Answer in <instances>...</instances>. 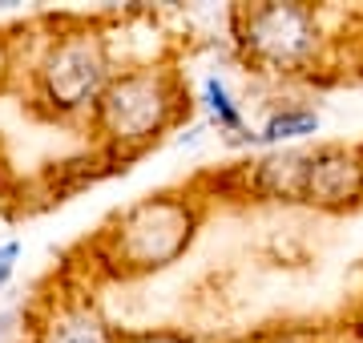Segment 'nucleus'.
Returning a JSON list of instances; mask_svg holds the SVG:
<instances>
[{"mask_svg": "<svg viewBox=\"0 0 363 343\" xmlns=\"http://www.w3.org/2000/svg\"><path fill=\"white\" fill-rule=\"evenodd\" d=\"M298 202L327 214H347L363 206V150L355 145H315L307 150Z\"/></svg>", "mask_w": 363, "mask_h": 343, "instance_id": "5", "label": "nucleus"}, {"mask_svg": "<svg viewBox=\"0 0 363 343\" xmlns=\"http://www.w3.org/2000/svg\"><path fill=\"white\" fill-rule=\"evenodd\" d=\"M113 57L97 28H69L49 40L45 57L33 69L37 106L49 118H81L93 113L105 85L113 81Z\"/></svg>", "mask_w": 363, "mask_h": 343, "instance_id": "4", "label": "nucleus"}, {"mask_svg": "<svg viewBox=\"0 0 363 343\" xmlns=\"http://www.w3.org/2000/svg\"><path fill=\"white\" fill-rule=\"evenodd\" d=\"M202 106H206L210 121H214L222 133H234V137H242V133H247L242 106L230 97V89H226V81H222V77H206V81H202Z\"/></svg>", "mask_w": 363, "mask_h": 343, "instance_id": "9", "label": "nucleus"}, {"mask_svg": "<svg viewBox=\"0 0 363 343\" xmlns=\"http://www.w3.org/2000/svg\"><path fill=\"white\" fill-rule=\"evenodd\" d=\"M355 65L363 69V37H359V45H355Z\"/></svg>", "mask_w": 363, "mask_h": 343, "instance_id": "12", "label": "nucleus"}, {"mask_svg": "<svg viewBox=\"0 0 363 343\" xmlns=\"http://www.w3.org/2000/svg\"><path fill=\"white\" fill-rule=\"evenodd\" d=\"M198 226H202V210L194 198L150 194L105 226L97 238V254L109 263L113 275H154L190 251Z\"/></svg>", "mask_w": 363, "mask_h": 343, "instance_id": "2", "label": "nucleus"}, {"mask_svg": "<svg viewBox=\"0 0 363 343\" xmlns=\"http://www.w3.org/2000/svg\"><path fill=\"white\" fill-rule=\"evenodd\" d=\"M315 133H319V113L311 106H283L262 121L259 142L291 145V142H303V137H315Z\"/></svg>", "mask_w": 363, "mask_h": 343, "instance_id": "8", "label": "nucleus"}, {"mask_svg": "<svg viewBox=\"0 0 363 343\" xmlns=\"http://www.w3.org/2000/svg\"><path fill=\"white\" fill-rule=\"evenodd\" d=\"M4 202H9V198H4V190H0V214H4Z\"/></svg>", "mask_w": 363, "mask_h": 343, "instance_id": "13", "label": "nucleus"}, {"mask_svg": "<svg viewBox=\"0 0 363 343\" xmlns=\"http://www.w3.org/2000/svg\"><path fill=\"white\" fill-rule=\"evenodd\" d=\"M303 166H307V150H279L255 162L250 170V190L274 202H298V186H303Z\"/></svg>", "mask_w": 363, "mask_h": 343, "instance_id": "7", "label": "nucleus"}, {"mask_svg": "<svg viewBox=\"0 0 363 343\" xmlns=\"http://www.w3.org/2000/svg\"><path fill=\"white\" fill-rule=\"evenodd\" d=\"M186 113H190V97H186L178 69L150 61V65L113 73L89 121L113 158H133L145 145H154L162 133L174 130Z\"/></svg>", "mask_w": 363, "mask_h": 343, "instance_id": "1", "label": "nucleus"}, {"mask_svg": "<svg viewBox=\"0 0 363 343\" xmlns=\"http://www.w3.org/2000/svg\"><path fill=\"white\" fill-rule=\"evenodd\" d=\"M16 254H21V242H0V287L9 283V275H13Z\"/></svg>", "mask_w": 363, "mask_h": 343, "instance_id": "11", "label": "nucleus"}, {"mask_svg": "<svg viewBox=\"0 0 363 343\" xmlns=\"http://www.w3.org/2000/svg\"><path fill=\"white\" fill-rule=\"evenodd\" d=\"M121 343H198V339L174 327H150V331H121Z\"/></svg>", "mask_w": 363, "mask_h": 343, "instance_id": "10", "label": "nucleus"}, {"mask_svg": "<svg viewBox=\"0 0 363 343\" xmlns=\"http://www.w3.org/2000/svg\"><path fill=\"white\" fill-rule=\"evenodd\" d=\"M234 40L255 73L303 77L323 65L327 37L323 16L311 4H247L234 9Z\"/></svg>", "mask_w": 363, "mask_h": 343, "instance_id": "3", "label": "nucleus"}, {"mask_svg": "<svg viewBox=\"0 0 363 343\" xmlns=\"http://www.w3.org/2000/svg\"><path fill=\"white\" fill-rule=\"evenodd\" d=\"M37 343H121V331L109 327L89 299H61L37 327Z\"/></svg>", "mask_w": 363, "mask_h": 343, "instance_id": "6", "label": "nucleus"}]
</instances>
